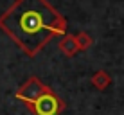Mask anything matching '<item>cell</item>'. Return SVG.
I'll list each match as a JSON object with an SVG mask.
<instances>
[{
    "label": "cell",
    "instance_id": "cell-5",
    "mask_svg": "<svg viewBox=\"0 0 124 115\" xmlns=\"http://www.w3.org/2000/svg\"><path fill=\"white\" fill-rule=\"evenodd\" d=\"M90 83H92V86L95 88V90L104 92L106 88L112 84V76L106 70H97V72H93V76L90 77Z\"/></svg>",
    "mask_w": 124,
    "mask_h": 115
},
{
    "label": "cell",
    "instance_id": "cell-6",
    "mask_svg": "<svg viewBox=\"0 0 124 115\" xmlns=\"http://www.w3.org/2000/svg\"><path fill=\"white\" fill-rule=\"evenodd\" d=\"M76 36V41H78V47H79V50H88L90 47L93 45V40H92V36L88 34L86 31H79L78 34H74Z\"/></svg>",
    "mask_w": 124,
    "mask_h": 115
},
{
    "label": "cell",
    "instance_id": "cell-3",
    "mask_svg": "<svg viewBox=\"0 0 124 115\" xmlns=\"http://www.w3.org/2000/svg\"><path fill=\"white\" fill-rule=\"evenodd\" d=\"M49 90H50V86H47L43 81H40L36 76H31V77H29V79L22 84V86L16 90L15 97H16L18 101H22V103L27 106V104L34 103L40 95H43V93L49 92Z\"/></svg>",
    "mask_w": 124,
    "mask_h": 115
},
{
    "label": "cell",
    "instance_id": "cell-4",
    "mask_svg": "<svg viewBox=\"0 0 124 115\" xmlns=\"http://www.w3.org/2000/svg\"><path fill=\"white\" fill-rule=\"evenodd\" d=\"M58 47H59V50H61L67 58H74L76 54L79 52V47H78V41H76V36L70 34V32H67V34L61 36Z\"/></svg>",
    "mask_w": 124,
    "mask_h": 115
},
{
    "label": "cell",
    "instance_id": "cell-1",
    "mask_svg": "<svg viewBox=\"0 0 124 115\" xmlns=\"http://www.w3.org/2000/svg\"><path fill=\"white\" fill-rule=\"evenodd\" d=\"M0 31L29 58L38 56L56 36L68 32L65 16L47 0H15L0 15Z\"/></svg>",
    "mask_w": 124,
    "mask_h": 115
},
{
    "label": "cell",
    "instance_id": "cell-2",
    "mask_svg": "<svg viewBox=\"0 0 124 115\" xmlns=\"http://www.w3.org/2000/svg\"><path fill=\"white\" fill-rule=\"evenodd\" d=\"M67 108V103L50 88L43 95H40L34 103L27 104V110L32 115H61Z\"/></svg>",
    "mask_w": 124,
    "mask_h": 115
}]
</instances>
